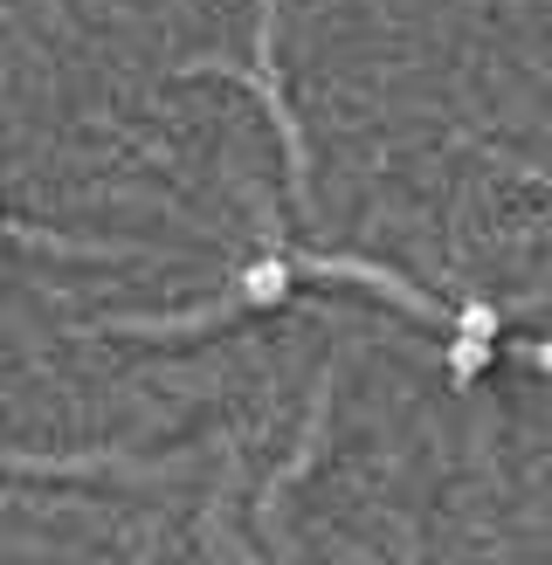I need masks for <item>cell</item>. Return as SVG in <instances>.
Listing matches in <instances>:
<instances>
[{
	"mask_svg": "<svg viewBox=\"0 0 552 565\" xmlns=\"http://www.w3.org/2000/svg\"><path fill=\"white\" fill-rule=\"evenodd\" d=\"M290 282H297L290 256H276V248H263L256 263H242V269H235V303H248V310H276V303L290 297Z\"/></svg>",
	"mask_w": 552,
	"mask_h": 565,
	"instance_id": "6da1fadb",
	"label": "cell"
},
{
	"mask_svg": "<svg viewBox=\"0 0 552 565\" xmlns=\"http://www.w3.org/2000/svg\"><path fill=\"white\" fill-rule=\"evenodd\" d=\"M442 359H449V380H484L490 365H497V345L490 338H463V331H449V345H442Z\"/></svg>",
	"mask_w": 552,
	"mask_h": 565,
	"instance_id": "7a4b0ae2",
	"label": "cell"
},
{
	"mask_svg": "<svg viewBox=\"0 0 552 565\" xmlns=\"http://www.w3.org/2000/svg\"><path fill=\"white\" fill-rule=\"evenodd\" d=\"M449 324H456L463 338H490V345H497V338H505V318H497V303H484V297H463Z\"/></svg>",
	"mask_w": 552,
	"mask_h": 565,
	"instance_id": "3957f363",
	"label": "cell"
},
{
	"mask_svg": "<svg viewBox=\"0 0 552 565\" xmlns=\"http://www.w3.org/2000/svg\"><path fill=\"white\" fill-rule=\"evenodd\" d=\"M532 365H539V373L552 380V338H539V345H532Z\"/></svg>",
	"mask_w": 552,
	"mask_h": 565,
	"instance_id": "277c9868",
	"label": "cell"
}]
</instances>
